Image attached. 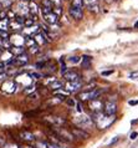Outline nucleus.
<instances>
[{
  "instance_id": "nucleus-31",
  "label": "nucleus",
  "mask_w": 138,
  "mask_h": 148,
  "mask_svg": "<svg viewBox=\"0 0 138 148\" xmlns=\"http://www.w3.org/2000/svg\"><path fill=\"white\" fill-rule=\"evenodd\" d=\"M41 6L47 8V9H51V10H52V8H54V4H52V3L50 1V0H42Z\"/></svg>"
},
{
  "instance_id": "nucleus-22",
  "label": "nucleus",
  "mask_w": 138,
  "mask_h": 148,
  "mask_svg": "<svg viewBox=\"0 0 138 148\" xmlns=\"http://www.w3.org/2000/svg\"><path fill=\"white\" fill-rule=\"evenodd\" d=\"M92 97V90H88V91H83L79 93V98L80 101H87V100H91Z\"/></svg>"
},
{
  "instance_id": "nucleus-29",
  "label": "nucleus",
  "mask_w": 138,
  "mask_h": 148,
  "mask_svg": "<svg viewBox=\"0 0 138 148\" xmlns=\"http://www.w3.org/2000/svg\"><path fill=\"white\" fill-rule=\"evenodd\" d=\"M71 6H75L77 9H82L83 8V0H72Z\"/></svg>"
},
{
  "instance_id": "nucleus-10",
  "label": "nucleus",
  "mask_w": 138,
  "mask_h": 148,
  "mask_svg": "<svg viewBox=\"0 0 138 148\" xmlns=\"http://www.w3.org/2000/svg\"><path fill=\"white\" fill-rule=\"evenodd\" d=\"M90 108L91 111H93V113H97V112H102L103 110V102L96 98V100H91L90 102Z\"/></svg>"
},
{
  "instance_id": "nucleus-52",
  "label": "nucleus",
  "mask_w": 138,
  "mask_h": 148,
  "mask_svg": "<svg viewBox=\"0 0 138 148\" xmlns=\"http://www.w3.org/2000/svg\"><path fill=\"white\" fill-rule=\"evenodd\" d=\"M19 1H23V3H29L30 0H19Z\"/></svg>"
},
{
  "instance_id": "nucleus-19",
  "label": "nucleus",
  "mask_w": 138,
  "mask_h": 148,
  "mask_svg": "<svg viewBox=\"0 0 138 148\" xmlns=\"http://www.w3.org/2000/svg\"><path fill=\"white\" fill-rule=\"evenodd\" d=\"M70 95V92H67L66 90H62V88H59V90H55L54 91V96L56 97H59V98H61V100H66L67 96Z\"/></svg>"
},
{
  "instance_id": "nucleus-47",
  "label": "nucleus",
  "mask_w": 138,
  "mask_h": 148,
  "mask_svg": "<svg viewBox=\"0 0 138 148\" xmlns=\"http://www.w3.org/2000/svg\"><path fill=\"white\" fill-rule=\"evenodd\" d=\"M137 137H138V133L137 132H132L131 136H129V138H131V139H136Z\"/></svg>"
},
{
  "instance_id": "nucleus-53",
  "label": "nucleus",
  "mask_w": 138,
  "mask_h": 148,
  "mask_svg": "<svg viewBox=\"0 0 138 148\" xmlns=\"http://www.w3.org/2000/svg\"><path fill=\"white\" fill-rule=\"evenodd\" d=\"M23 148H36V147H31V146H25V147H23Z\"/></svg>"
},
{
  "instance_id": "nucleus-21",
  "label": "nucleus",
  "mask_w": 138,
  "mask_h": 148,
  "mask_svg": "<svg viewBox=\"0 0 138 148\" xmlns=\"http://www.w3.org/2000/svg\"><path fill=\"white\" fill-rule=\"evenodd\" d=\"M9 51H10L14 56H18V55L24 54V52H25V49H24V46H11Z\"/></svg>"
},
{
  "instance_id": "nucleus-50",
  "label": "nucleus",
  "mask_w": 138,
  "mask_h": 148,
  "mask_svg": "<svg viewBox=\"0 0 138 148\" xmlns=\"http://www.w3.org/2000/svg\"><path fill=\"white\" fill-rule=\"evenodd\" d=\"M128 103L131 105V106H136V105H138V101H132V100H131V101L128 102Z\"/></svg>"
},
{
  "instance_id": "nucleus-17",
  "label": "nucleus",
  "mask_w": 138,
  "mask_h": 148,
  "mask_svg": "<svg viewBox=\"0 0 138 148\" xmlns=\"http://www.w3.org/2000/svg\"><path fill=\"white\" fill-rule=\"evenodd\" d=\"M68 13H70V15L74 19H76V20H81V19H82V16H83L82 9H77V8H75V6H70Z\"/></svg>"
},
{
  "instance_id": "nucleus-2",
  "label": "nucleus",
  "mask_w": 138,
  "mask_h": 148,
  "mask_svg": "<svg viewBox=\"0 0 138 148\" xmlns=\"http://www.w3.org/2000/svg\"><path fill=\"white\" fill-rule=\"evenodd\" d=\"M16 88H18V84L14 80H5L0 85V90L5 95H13L16 91Z\"/></svg>"
},
{
  "instance_id": "nucleus-33",
  "label": "nucleus",
  "mask_w": 138,
  "mask_h": 148,
  "mask_svg": "<svg viewBox=\"0 0 138 148\" xmlns=\"http://www.w3.org/2000/svg\"><path fill=\"white\" fill-rule=\"evenodd\" d=\"M52 13H54L56 16H60L62 14V9L61 6H56V8H52Z\"/></svg>"
},
{
  "instance_id": "nucleus-5",
  "label": "nucleus",
  "mask_w": 138,
  "mask_h": 148,
  "mask_svg": "<svg viewBox=\"0 0 138 148\" xmlns=\"http://www.w3.org/2000/svg\"><path fill=\"white\" fill-rule=\"evenodd\" d=\"M9 41L11 44V46H24L25 45V38L20 32H14L13 35H10Z\"/></svg>"
},
{
  "instance_id": "nucleus-44",
  "label": "nucleus",
  "mask_w": 138,
  "mask_h": 148,
  "mask_svg": "<svg viewBox=\"0 0 138 148\" xmlns=\"http://www.w3.org/2000/svg\"><path fill=\"white\" fill-rule=\"evenodd\" d=\"M60 61H61V64H62V66H61V73H65V72H66V71H67V67H66V65H65V64H64V61H62V59H61V60H60Z\"/></svg>"
},
{
  "instance_id": "nucleus-11",
  "label": "nucleus",
  "mask_w": 138,
  "mask_h": 148,
  "mask_svg": "<svg viewBox=\"0 0 138 148\" xmlns=\"http://www.w3.org/2000/svg\"><path fill=\"white\" fill-rule=\"evenodd\" d=\"M83 5H86L88 10L93 11V13H98L100 11L98 0H83Z\"/></svg>"
},
{
  "instance_id": "nucleus-45",
  "label": "nucleus",
  "mask_w": 138,
  "mask_h": 148,
  "mask_svg": "<svg viewBox=\"0 0 138 148\" xmlns=\"http://www.w3.org/2000/svg\"><path fill=\"white\" fill-rule=\"evenodd\" d=\"M50 1L56 6H61V0H50Z\"/></svg>"
},
{
  "instance_id": "nucleus-27",
  "label": "nucleus",
  "mask_w": 138,
  "mask_h": 148,
  "mask_svg": "<svg viewBox=\"0 0 138 148\" xmlns=\"http://www.w3.org/2000/svg\"><path fill=\"white\" fill-rule=\"evenodd\" d=\"M36 45V42L34 41V39L32 38H29V36H25V46L27 47V49H30V47H32V46H35Z\"/></svg>"
},
{
  "instance_id": "nucleus-51",
  "label": "nucleus",
  "mask_w": 138,
  "mask_h": 148,
  "mask_svg": "<svg viewBox=\"0 0 138 148\" xmlns=\"http://www.w3.org/2000/svg\"><path fill=\"white\" fill-rule=\"evenodd\" d=\"M118 137H115V139H113V141H111V143H109V146H112V145H115V143L117 142V141H118Z\"/></svg>"
},
{
  "instance_id": "nucleus-43",
  "label": "nucleus",
  "mask_w": 138,
  "mask_h": 148,
  "mask_svg": "<svg viewBox=\"0 0 138 148\" xmlns=\"http://www.w3.org/2000/svg\"><path fill=\"white\" fill-rule=\"evenodd\" d=\"M6 19V10H0V20Z\"/></svg>"
},
{
  "instance_id": "nucleus-56",
  "label": "nucleus",
  "mask_w": 138,
  "mask_h": 148,
  "mask_svg": "<svg viewBox=\"0 0 138 148\" xmlns=\"http://www.w3.org/2000/svg\"><path fill=\"white\" fill-rule=\"evenodd\" d=\"M32 1H35V0H32Z\"/></svg>"
},
{
  "instance_id": "nucleus-9",
  "label": "nucleus",
  "mask_w": 138,
  "mask_h": 148,
  "mask_svg": "<svg viewBox=\"0 0 138 148\" xmlns=\"http://www.w3.org/2000/svg\"><path fill=\"white\" fill-rule=\"evenodd\" d=\"M34 41L36 42V45L38 46H42V45H45L46 42H49V39H47V36L46 34L44 31H39L36 35H34Z\"/></svg>"
},
{
  "instance_id": "nucleus-14",
  "label": "nucleus",
  "mask_w": 138,
  "mask_h": 148,
  "mask_svg": "<svg viewBox=\"0 0 138 148\" xmlns=\"http://www.w3.org/2000/svg\"><path fill=\"white\" fill-rule=\"evenodd\" d=\"M42 16H44V20H45L49 25H55V24H57V21H59V16H56L52 11H50V13H47Z\"/></svg>"
},
{
  "instance_id": "nucleus-20",
  "label": "nucleus",
  "mask_w": 138,
  "mask_h": 148,
  "mask_svg": "<svg viewBox=\"0 0 138 148\" xmlns=\"http://www.w3.org/2000/svg\"><path fill=\"white\" fill-rule=\"evenodd\" d=\"M27 6H29V13L31 15H38V13H39V5H36L35 1L30 0L29 4H27Z\"/></svg>"
},
{
  "instance_id": "nucleus-1",
  "label": "nucleus",
  "mask_w": 138,
  "mask_h": 148,
  "mask_svg": "<svg viewBox=\"0 0 138 148\" xmlns=\"http://www.w3.org/2000/svg\"><path fill=\"white\" fill-rule=\"evenodd\" d=\"M91 120L95 122L101 130H106L115 122L116 118H115V116H107V114H105L102 112H97V113H93V117Z\"/></svg>"
},
{
  "instance_id": "nucleus-4",
  "label": "nucleus",
  "mask_w": 138,
  "mask_h": 148,
  "mask_svg": "<svg viewBox=\"0 0 138 148\" xmlns=\"http://www.w3.org/2000/svg\"><path fill=\"white\" fill-rule=\"evenodd\" d=\"M75 123L77 126L80 127V128H82L85 130V127H87V126H91L92 125V120H91V117H88L86 116V114H81V116H76L75 117Z\"/></svg>"
},
{
  "instance_id": "nucleus-15",
  "label": "nucleus",
  "mask_w": 138,
  "mask_h": 148,
  "mask_svg": "<svg viewBox=\"0 0 138 148\" xmlns=\"http://www.w3.org/2000/svg\"><path fill=\"white\" fill-rule=\"evenodd\" d=\"M19 136H20V138L25 142H34L36 139L35 134L32 132H30V131H21V132L19 133Z\"/></svg>"
},
{
  "instance_id": "nucleus-49",
  "label": "nucleus",
  "mask_w": 138,
  "mask_h": 148,
  "mask_svg": "<svg viewBox=\"0 0 138 148\" xmlns=\"http://www.w3.org/2000/svg\"><path fill=\"white\" fill-rule=\"evenodd\" d=\"M129 77H131V79H136V77H138V71H136V72H132L131 75H129Z\"/></svg>"
},
{
  "instance_id": "nucleus-6",
  "label": "nucleus",
  "mask_w": 138,
  "mask_h": 148,
  "mask_svg": "<svg viewBox=\"0 0 138 148\" xmlns=\"http://www.w3.org/2000/svg\"><path fill=\"white\" fill-rule=\"evenodd\" d=\"M71 134L74 136V138H79V139H87L90 138V133L86 132L82 128H71L70 130Z\"/></svg>"
},
{
  "instance_id": "nucleus-37",
  "label": "nucleus",
  "mask_w": 138,
  "mask_h": 148,
  "mask_svg": "<svg viewBox=\"0 0 138 148\" xmlns=\"http://www.w3.org/2000/svg\"><path fill=\"white\" fill-rule=\"evenodd\" d=\"M68 61H70L71 64H77V62H80V57H79V56L70 57V59H68Z\"/></svg>"
},
{
  "instance_id": "nucleus-12",
  "label": "nucleus",
  "mask_w": 138,
  "mask_h": 148,
  "mask_svg": "<svg viewBox=\"0 0 138 148\" xmlns=\"http://www.w3.org/2000/svg\"><path fill=\"white\" fill-rule=\"evenodd\" d=\"M62 77L65 80H66L67 82H71V81H77V80H80V76H79V73H77L76 71H72V70H70V71H67L62 73Z\"/></svg>"
},
{
  "instance_id": "nucleus-54",
  "label": "nucleus",
  "mask_w": 138,
  "mask_h": 148,
  "mask_svg": "<svg viewBox=\"0 0 138 148\" xmlns=\"http://www.w3.org/2000/svg\"><path fill=\"white\" fill-rule=\"evenodd\" d=\"M135 27H136V29H138V21L135 24Z\"/></svg>"
},
{
  "instance_id": "nucleus-46",
  "label": "nucleus",
  "mask_w": 138,
  "mask_h": 148,
  "mask_svg": "<svg viewBox=\"0 0 138 148\" xmlns=\"http://www.w3.org/2000/svg\"><path fill=\"white\" fill-rule=\"evenodd\" d=\"M76 107H77V112L82 113V105H81L80 102H79V103H76Z\"/></svg>"
},
{
  "instance_id": "nucleus-36",
  "label": "nucleus",
  "mask_w": 138,
  "mask_h": 148,
  "mask_svg": "<svg viewBox=\"0 0 138 148\" xmlns=\"http://www.w3.org/2000/svg\"><path fill=\"white\" fill-rule=\"evenodd\" d=\"M47 147L49 148H66L62 145H55V143H51V142H47Z\"/></svg>"
},
{
  "instance_id": "nucleus-25",
  "label": "nucleus",
  "mask_w": 138,
  "mask_h": 148,
  "mask_svg": "<svg viewBox=\"0 0 138 148\" xmlns=\"http://www.w3.org/2000/svg\"><path fill=\"white\" fill-rule=\"evenodd\" d=\"M13 0H0V10H8L10 9Z\"/></svg>"
},
{
  "instance_id": "nucleus-42",
  "label": "nucleus",
  "mask_w": 138,
  "mask_h": 148,
  "mask_svg": "<svg viewBox=\"0 0 138 148\" xmlns=\"http://www.w3.org/2000/svg\"><path fill=\"white\" fill-rule=\"evenodd\" d=\"M6 77H8L6 72H1V73H0V84H3V82L6 80Z\"/></svg>"
},
{
  "instance_id": "nucleus-34",
  "label": "nucleus",
  "mask_w": 138,
  "mask_h": 148,
  "mask_svg": "<svg viewBox=\"0 0 138 148\" xmlns=\"http://www.w3.org/2000/svg\"><path fill=\"white\" fill-rule=\"evenodd\" d=\"M10 34L8 31H0V39L1 40H9Z\"/></svg>"
},
{
  "instance_id": "nucleus-28",
  "label": "nucleus",
  "mask_w": 138,
  "mask_h": 148,
  "mask_svg": "<svg viewBox=\"0 0 138 148\" xmlns=\"http://www.w3.org/2000/svg\"><path fill=\"white\" fill-rule=\"evenodd\" d=\"M60 102H62V100L61 98H59V97H56V96H54L52 98H50L47 102H46V105H52V106H55V105H59Z\"/></svg>"
},
{
  "instance_id": "nucleus-35",
  "label": "nucleus",
  "mask_w": 138,
  "mask_h": 148,
  "mask_svg": "<svg viewBox=\"0 0 138 148\" xmlns=\"http://www.w3.org/2000/svg\"><path fill=\"white\" fill-rule=\"evenodd\" d=\"M29 75H30L31 79H34V80H40V79L42 77L41 75H40V73H36V72H30Z\"/></svg>"
},
{
  "instance_id": "nucleus-39",
  "label": "nucleus",
  "mask_w": 138,
  "mask_h": 148,
  "mask_svg": "<svg viewBox=\"0 0 138 148\" xmlns=\"http://www.w3.org/2000/svg\"><path fill=\"white\" fill-rule=\"evenodd\" d=\"M4 148H20V147L16 145V143H8L6 142V145L4 146Z\"/></svg>"
},
{
  "instance_id": "nucleus-8",
  "label": "nucleus",
  "mask_w": 138,
  "mask_h": 148,
  "mask_svg": "<svg viewBox=\"0 0 138 148\" xmlns=\"http://www.w3.org/2000/svg\"><path fill=\"white\" fill-rule=\"evenodd\" d=\"M66 91L67 92H76L77 90L82 88V81L81 80H77V81H71V82H67L66 84Z\"/></svg>"
},
{
  "instance_id": "nucleus-30",
  "label": "nucleus",
  "mask_w": 138,
  "mask_h": 148,
  "mask_svg": "<svg viewBox=\"0 0 138 148\" xmlns=\"http://www.w3.org/2000/svg\"><path fill=\"white\" fill-rule=\"evenodd\" d=\"M23 25L25 26V27H30V26H32V25H35V21H34L32 19H27V18H25Z\"/></svg>"
},
{
  "instance_id": "nucleus-55",
  "label": "nucleus",
  "mask_w": 138,
  "mask_h": 148,
  "mask_svg": "<svg viewBox=\"0 0 138 148\" xmlns=\"http://www.w3.org/2000/svg\"><path fill=\"white\" fill-rule=\"evenodd\" d=\"M3 51H4V49H3V47H0V55H1V52H3Z\"/></svg>"
},
{
  "instance_id": "nucleus-23",
  "label": "nucleus",
  "mask_w": 138,
  "mask_h": 148,
  "mask_svg": "<svg viewBox=\"0 0 138 148\" xmlns=\"http://www.w3.org/2000/svg\"><path fill=\"white\" fill-rule=\"evenodd\" d=\"M9 29H13L15 32H19V31H21V30H23L24 26L21 25V24H19V23L14 21V20H11V21L9 23Z\"/></svg>"
},
{
  "instance_id": "nucleus-40",
  "label": "nucleus",
  "mask_w": 138,
  "mask_h": 148,
  "mask_svg": "<svg viewBox=\"0 0 138 148\" xmlns=\"http://www.w3.org/2000/svg\"><path fill=\"white\" fill-rule=\"evenodd\" d=\"M66 103L68 106H71V107H74L76 105V102H75V100H72V98H66Z\"/></svg>"
},
{
  "instance_id": "nucleus-41",
  "label": "nucleus",
  "mask_w": 138,
  "mask_h": 148,
  "mask_svg": "<svg viewBox=\"0 0 138 148\" xmlns=\"http://www.w3.org/2000/svg\"><path fill=\"white\" fill-rule=\"evenodd\" d=\"M6 145V139L5 137H3V136H0V148H4V146Z\"/></svg>"
},
{
  "instance_id": "nucleus-32",
  "label": "nucleus",
  "mask_w": 138,
  "mask_h": 148,
  "mask_svg": "<svg viewBox=\"0 0 138 148\" xmlns=\"http://www.w3.org/2000/svg\"><path fill=\"white\" fill-rule=\"evenodd\" d=\"M32 92H35V86H32V85H30V86H26V87L24 88V93L30 95V93H32Z\"/></svg>"
},
{
  "instance_id": "nucleus-26",
  "label": "nucleus",
  "mask_w": 138,
  "mask_h": 148,
  "mask_svg": "<svg viewBox=\"0 0 138 148\" xmlns=\"http://www.w3.org/2000/svg\"><path fill=\"white\" fill-rule=\"evenodd\" d=\"M9 19H1L0 20V31H8L9 30Z\"/></svg>"
},
{
  "instance_id": "nucleus-48",
  "label": "nucleus",
  "mask_w": 138,
  "mask_h": 148,
  "mask_svg": "<svg viewBox=\"0 0 138 148\" xmlns=\"http://www.w3.org/2000/svg\"><path fill=\"white\" fill-rule=\"evenodd\" d=\"M111 73H113V70H109V71L102 72V76H108V75H111Z\"/></svg>"
},
{
  "instance_id": "nucleus-38",
  "label": "nucleus",
  "mask_w": 138,
  "mask_h": 148,
  "mask_svg": "<svg viewBox=\"0 0 138 148\" xmlns=\"http://www.w3.org/2000/svg\"><path fill=\"white\" fill-rule=\"evenodd\" d=\"M39 47L40 46H38V45H35V46H32V47H30L29 49V51L31 52V54H36V52H39L40 50H39Z\"/></svg>"
},
{
  "instance_id": "nucleus-7",
  "label": "nucleus",
  "mask_w": 138,
  "mask_h": 148,
  "mask_svg": "<svg viewBox=\"0 0 138 148\" xmlns=\"http://www.w3.org/2000/svg\"><path fill=\"white\" fill-rule=\"evenodd\" d=\"M116 111H117V106L115 102L108 101L106 103H103V113L105 114H107V116H115Z\"/></svg>"
},
{
  "instance_id": "nucleus-18",
  "label": "nucleus",
  "mask_w": 138,
  "mask_h": 148,
  "mask_svg": "<svg viewBox=\"0 0 138 148\" xmlns=\"http://www.w3.org/2000/svg\"><path fill=\"white\" fill-rule=\"evenodd\" d=\"M91 64H92V57L87 56V55H83L82 56V61H81V66L85 70H88L91 67Z\"/></svg>"
},
{
  "instance_id": "nucleus-13",
  "label": "nucleus",
  "mask_w": 138,
  "mask_h": 148,
  "mask_svg": "<svg viewBox=\"0 0 138 148\" xmlns=\"http://www.w3.org/2000/svg\"><path fill=\"white\" fill-rule=\"evenodd\" d=\"M14 55L11 54V52L9 51V50H4L3 52H1V55H0V61H3L5 65H9L11 61L14 60Z\"/></svg>"
},
{
  "instance_id": "nucleus-24",
  "label": "nucleus",
  "mask_w": 138,
  "mask_h": 148,
  "mask_svg": "<svg viewBox=\"0 0 138 148\" xmlns=\"http://www.w3.org/2000/svg\"><path fill=\"white\" fill-rule=\"evenodd\" d=\"M64 87V82L62 81H59V80H55L54 82H51L50 85H49V88L52 90V91H55V90H59V88H62Z\"/></svg>"
},
{
  "instance_id": "nucleus-3",
  "label": "nucleus",
  "mask_w": 138,
  "mask_h": 148,
  "mask_svg": "<svg viewBox=\"0 0 138 148\" xmlns=\"http://www.w3.org/2000/svg\"><path fill=\"white\" fill-rule=\"evenodd\" d=\"M44 121L49 123L51 127H62L66 125V120L64 117H59V116H49Z\"/></svg>"
},
{
  "instance_id": "nucleus-16",
  "label": "nucleus",
  "mask_w": 138,
  "mask_h": 148,
  "mask_svg": "<svg viewBox=\"0 0 138 148\" xmlns=\"http://www.w3.org/2000/svg\"><path fill=\"white\" fill-rule=\"evenodd\" d=\"M24 34H25V36H29V38H31V36H34L36 35L38 32L40 31V26L39 25H32L30 27H25V29H23L21 30Z\"/></svg>"
}]
</instances>
